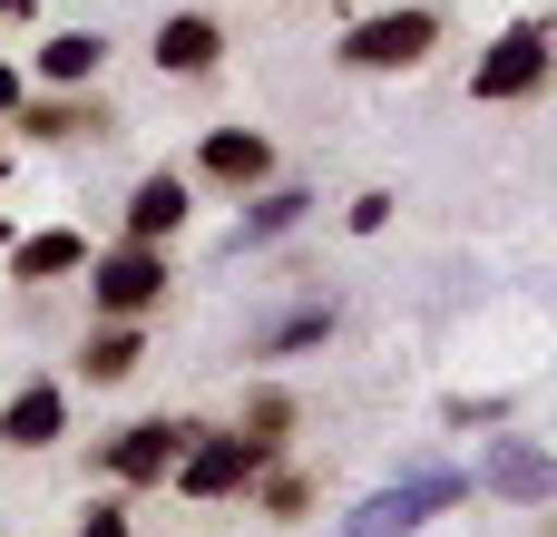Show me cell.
Returning <instances> with one entry per match:
<instances>
[{"mask_svg": "<svg viewBox=\"0 0 557 537\" xmlns=\"http://www.w3.org/2000/svg\"><path fill=\"white\" fill-rule=\"evenodd\" d=\"M196 176H206V186H225V196H255V186H274V147H264L255 127H206Z\"/></svg>", "mask_w": 557, "mask_h": 537, "instance_id": "obj_8", "label": "cell"}, {"mask_svg": "<svg viewBox=\"0 0 557 537\" xmlns=\"http://www.w3.org/2000/svg\"><path fill=\"white\" fill-rule=\"evenodd\" d=\"M304 205H313L304 186H255V196H245V215H235V254H255V245L294 235V225H304Z\"/></svg>", "mask_w": 557, "mask_h": 537, "instance_id": "obj_15", "label": "cell"}, {"mask_svg": "<svg viewBox=\"0 0 557 537\" xmlns=\"http://www.w3.org/2000/svg\"><path fill=\"white\" fill-rule=\"evenodd\" d=\"M343 225H352V235H382V225H392V196H382V186H372V196H352V215H343Z\"/></svg>", "mask_w": 557, "mask_h": 537, "instance_id": "obj_21", "label": "cell"}, {"mask_svg": "<svg viewBox=\"0 0 557 537\" xmlns=\"http://www.w3.org/2000/svg\"><path fill=\"white\" fill-rule=\"evenodd\" d=\"M215 59H225V29H215L206 10H166V20H157V68H166V78H206Z\"/></svg>", "mask_w": 557, "mask_h": 537, "instance_id": "obj_10", "label": "cell"}, {"mask_svg": "<svg viewBox=\"0 0 557 537\" xmlns=\"http://www.w3.org/2000/svg\"><path fill=\"white\" fill-rule=\"evenodd\" d=\"M313 342H333V303H304V313H284L255 352H313Z\"/></svg>", "mask_w": 557, "mask_h": 537, "instance_id": "obj_18", "label": "cell"}, {"mask_svg": "<svg viewBox=\"0 0 557 537\" xmlns=\"http://www.w3.org/2000/svg\"><path fill=\"white\" fill-rule=\"evenodd\" d=\"M255 479H264V519H304V509H313V479H294V470H274V460H264Z\"/></svg>", "mask_w": 557, "mask_h": 537, "instance_id": "obj_20", "label": "cell"}, {"mask_svg": "<svg viewBox=\"0 0 557 537\" xmlns=\"http://www.w3.org/2000/svg\"><path fill=\"white\" fill-rule=\"evenodd\" d=\"M460 499H470V470H411V479L372 489L343 537H411V528H431L441 509H460Z\"/></svg>", "mask_w": 557, "mask_h": 537, "instance_id": "obj_3", "label": "cell"}, {"mask_svg": "<svg viewBox=\"0 0 557 537\" xmlns=\"http://www.w3.org/2000/svg\"><path fill=\"white\" fill-rule=\"evenodd\" d=\"M196 440V421H127L117 440H98V470L108 479H127V489H157L166 470H176V450Z\"/></svg>", "mask_w": 557, "mask_h": 537, "instance_id": "obj_7", "label": "cell"}, {"mask_svg": "<svg viewBox=\"0 0 557 537\" xmlns=\"http://www.w3.org/2000/svg\"><path fill=\"white\" fill-rule=\"evenodd\" d=\"M78 264H88V235H69V225H39L10 245V284H69Z\"/></svg>", "mask_w": 557, "mask_h": 537, "instance_id": "obj_13", "label": "cell"}, {"mask_svg": "<svg viewBox=\"0 0 557 537\" xmlns=\"http://www.w3.org/2000/svg\"><path fill=\"white\" fill-rule=\"evenodd\" d=\"M98 68H108V39L98 29H49L39 39V78L49 88H98Z\"/></svg>", "mask_w": 557, "mask_h": 537, "instance_id": "obj_14", "label": "cell"}, {"mask_svg": "<svg viewBox=\"0 0 557 537\" xmlns=\"http://www.w3.org/2000/svg\"><path fill=\"white\" fill-rule=\"evenodd\" d=\"M20 98H29V78H20V68L0 59V127H10V108H20Z\"/></svg>", "mask_w": 557, "mask_h": 537, "instance_id": "obj_23", "label": "cell"}, {"mask_svg": "<svg viewBox=\"0 0 557 537\" xmlns=\"http://www.w3.org/2000/svg\"><path fill=\"white\" fill-rule=\"evenodd\" d=\"M0 176H10V147H0Z\"/></svg>", "mask_w": 557, "mask_h": 537, "instance_id": "obj_25", "label": "cell"}, {"mask_svg": "<svg viewBox=\"0 0 557 537\" xmlns=\"http://www.w3.org/2000/svg\"><path fill=\"white\" fill-rule=\"evenodd\" d=\"M59 430H69V391H59V382H20V391L0 401V440H10V450H49Z\"/></svg>", "mask_w": 557, "mask_h": 537, "instance_id": "obj_11", "label": "cell"}, {"mask_svg": "<svg viewBox=\"0 0 557 537\" xmlns=\"http://www.w3.org/2000/svg\"><path fill=\"white\" fill-rule=\"evenodd\" d=\"M176 225H186V176H176V166L137 176V186H127V245H166Z\"/></svg>", "mask_w": 557, "mask_h": 537, "instance_id": "obj_12", "label": "cell"}, {"mask_svg": "<svg viewBox=\"0 0 557 537\" xmlns=\"http://www.w3.org/2000/svg\"><path fill=\"white\" fill-rule=\"evenodd\" d=\"M441 421H450V430H499V421H509V391H450Z\"/></svg>", "mask_w": 557, "mask_h": 537, "instance_id": "obj_19", "label": "cell"}, {"mask_svg": "<svg viewBox=\"0 0 557 537\" xmlns=\"http://www.w3.org/2000/svg\"><path fill=\"white\" fill-rule=\"evenodd\" d=\"M470 489H490V499H509V509H548V499H557L548 440H490L480 470H470Z\"/></svg>", "mask_w": 557, "mask_h": 537, "instance_id": "obj_6", "label": "cell"}, {"mask_svg": "<svg viewBox=\"0 0 557 537\" xmlns=\"http://www.w3.org/2000/svg\"><path fill=\"white\" fill-rule=\"evenodd\" d=\"M548 59H557L548 20H509V29L480 49V68H470V98H480V108H519V98L548 88Z\"/></svg>", "mask_w": 557, "mask_h": 537, "instance_id": "obj_1", "label": "cell"}, {"mask_svg": "<svg viewBox=\"0 0 557 537\" xmlns=\"http://www.w3.org/2000/svg\"><path fill=\"white\" fill-rule=\"evenodd\" d=\"M78 274H88V303H98L108 323H137V313L166 303V245H108V254H88Z\"/></svg>", "mask_w": 557, "mask_h": 537, "instance_id": "obj_4", "label": "cell"}, {"mask_svg": "<svg viewBox=\"0 0 557 537\" xmlns=\"http://www.w3.org/2000/svg\"><path fill=\"white\" fill-rule=\"evenodd\" d=\"M431 49H441V10H431V0H401V10H372V20L343 29V68H372V78L421 68Z\"/></svg>", "mask_w": 557, "mask_h": 537, "instance_id": "obj_2", "label": "cell"}, {"mask_svg": "<svg viewBox=\"0 0 557 537\" xmlns=\"http://www.w3.org/2000/svg\"><path fill=\"white\" fill-rule=\"evenodd\" d=\"M20 20H29V0H0V29H20Z\"/></svg>", "mask_w": 557, "mask_h": 537, "instance_id": "obj_24", "label": "cell"}, {"mask_svg": "<svg viewBox=\"0 0 557 537\" xmlns=\"http://www.w3.org/2000/svg\"><path fill=\"white\" fill-rule=\"evenodd\" d=\"M137 362H147V342H137V323H108V333H88V352H78V372H88L98 391H108V382H127Z\"/></svg>", "mask_w": 557, "mask_h": 537, "instance_id": "obj_16", "label": "cell"}, {"mask_svg": "<svg viewBox=\"0 0 557 537\" xmlns=\"http://www.w3.org/2000/svg\"><path fill=\"white\" fill-rule=\"evenodd\" d=\"M245 440H264V450H284V430H294V391H274V382H255L245 391V421H235Z\"/></svg>", "mask_w": 557, "mask_h": 537, "instance_id": "obj_17", "label": "cell"}, {"mask_svg": "<svg viewBox=\"0 0 557 537\" xmlns=\"http://www.w3.org/2000/svg\"><path fill=\"white\" fill-rule=\"evenodd\" d=\"M264 460H274V450H264V440H245V430H196V440L176 450V470H166V479H176L186 499H235V489H255V470H264Z\"/></svg>", "mask_w": 557, "mask_h": 537, "instance_id": "obj_5", "label": "cell"}, {"mask_svg": "<svg viewBox=\"0 0 557 537\" xmlns=\"http://www.w3.org/2000/svg\"><path fill=\"white\" fill-rule=\"evenodd\" d=\"M10 117H20V127H29L39 147H69V137H108V127H117V117L98 108V88H59V98H39V108L20 98Z\"/></svg>", "mask_w": 557, "mask_h": 537, "instance_id": "obj_9", "label": "cell"}, {"mask_svg": "<svg viewBox=\"0 0 557 537\" xmlns=\"http://www.w3.org/2000/svg\"><path fill=\"white\" fill-rule=\"evenodd\" d=\"M78 537H137V528H127V509H117V499H98V509L78 519Z\"/></svg>", "mask_w": 557, "mask_h": 537, "instance_id": "obj_22", "label": "cell"}]
</instances>
